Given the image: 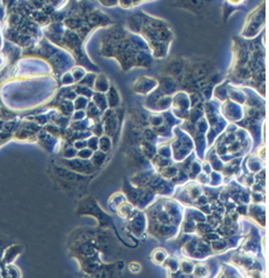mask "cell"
<instances>
[{
	"label": "cell",
	"mask_w": 269,
	"mask_h": 278,
	"mask_svg": "<svg viewBox=\"0 0 269 278\" xmlns=\"http://www.w3.org/2000/svg\"><path fill=\"white\" fill-rule=\"evenodd\" d=\"M129 29L134 33H142L147 46L156 58H164L168 54L173 34L169 25L162 20L147 16L144 13H136L128 19Z\"/></svg>",
	"instance_id": "1"
},
{
	"label": "cell",
	"mask_w": 269,
	"mask_h": 278,
	"mask_svg": "<svg viewBox=\"0 0 269 278\" xmlns=\"http://www.w3.org/2000/svg\"><path fill=\"white\" fill-rule=\"evenodd\" d=\"M78 216H94L98 219L100 226L102 228L107 227H113V219H112L109 214H106L103 210L100 208V205L97 204L96 200H94L93 197H84L80 201L79 206L77 209ZM115 229V228H114Z\"/></svg>",
	"instance_id": "2"
},
{
	"label": "cell",
	"mask_w": 269,
	"mask_h": 278,
	"mask_svg": "<svg viewBox=\"0 0 269 278\" xmlns=\"http://www.w3.org/2000/svg\"><path fill=\"white\" fill-rule=\"evenodd\" d=\"M57 163L58 165H61V167H64L73 172L84 174V176L96 171V168L94 167L89 160H81L79 158H74L71 160L60 159V161H57Z\"/></svg>",
	"instance_id": "3"
},
{
	"label": "cell",
	"mask_w": 269,
	"mask_h": 278,
	"mask_svg": "<svg viewBox=\"0 0 269 278\" xmlns=\"http://www.w3.org/2000/svg\"><path fill=\"white\" fill-rule=\"evenodd\" d=\"M260 25H264V8L259 13V7L255 10L252 14L249 16L248 22H246L245 29L243 31V35L246 38H252L260 31Z\"/></svg>",
	"instance_id": "4"
},
{
	"label": "cell",
	"mask_w": 269,
	"mask_h": 278,
	"mask_svg": "<svg viewBox=\"0 0 269 278\" xmlns=\"http://www.w3.org/2000/svg\"><path fill=\"white\" fill-rule=\"evenodd\" d=\"M128 226L130 231H132L133 235L141 236L146 229V218L143 216L140 210L133 211L131 216L128 218Z\"/></svg>",
	"instance_id": "5"
},
{
	"label": "cell",
	"mask_w": 269,
	"mask_h": 278,
	"mask_svg": "<svg viewBox=\"0 0 269 278\" xmlns=\"http://www.w3.org/2000/svg\"><path fill=\"white\" fill-rule=\"evenodd\" d=\"M158 86H159L158 80L150 79L147 77H142L137 80L136 83H134L133 90L138 94L146 95V94L153 91Z\"/></svg>",
	"instance_id": "6"
},
{
	"label": "cell",
	"mask_w": 269,
	"mask_h": 278,
	"mask_svg": "<svg viewBox=\"0 0 269 278\" xmlns=\"http://www.w3.org/2000/svg\"><path fill=\"white\" fill-rule=\"evenodd\" d=\"M23 252V246L20 244H13L10 248H7L4 257L0 261V264H11L14 262V260L19 257V255Z\"/></svg>",
	"instance_id": "7"
},
{
	"label": "cell",
	"mask_w": 269,
	"mask_h": 278,
	"mask_svg": "<svg viewBox=\"0 0 269 278\" xmlns=\"http://www.w3.org/2000/svg\"><path fill=\"white\" fill-rule=\"evenodd\" d=\"M2 278H22V272L15 264H0Z\"/></svg>",
	"instance_id": "8"
},
{
	"label": "cell",
	"mask_w": 269,
	"mask_h": 278,
	"mask_svg": "<svg viewBox=\"0 0 269 278\" xmlns=\"http://www.w3.org/2000/svg\"><path fill=\"white\" fill-rule=\"evenodd\" d=\"M106 100H107V105H109L110 109H115V107L120 106L121 104V97L119 95L118 90H116L114 86H110V89H109V94H107L106 96Z\"/></svg>",
	"instance_id": "9"
},
{
	"label": "cell",
	"mask_w": 269,
	"mask_h": 278,
	"mask_svg": "<svg viewBox=\"0 0 269 278\" xmlns=\"http://www.w3.org/2000/svg\"><path fill=\"white\" fill-rule=\"evenodd\" d=\"M110 81L107 80L106 75L104 74H100L98 77L96 78V81H95V84H94V89H95L96 92H102L104 94L106 91H109L110 89Z\"/></svg>",
	"instance_id": "10"
},
{
	"label": "cell",
	"mask_w": 269,
	"mask_h": 278,
	"mask_svg": "<svg viewBox=\"0 0 269 278\" xmlns=\"http://www.w3.org/2000/svg\"><path fill=\"white\" fill-rule=\"evenodd\" d=\"M93 101H94V104H95L98 109L101 110L102 113H104V112L109 109V105H107V100H106V96L104 95V94L102 92H94L93 95Z\"/></svg>",
	"instance_id": "11"
},
{
	"label": "cell",
	"mask_w": 269,
	"mask_h": 278,
	"mask_svg": "<svg viewBox=\"0 0 269 278\" xmlns=\"http://www.w3.org/2000/svg\"><path fill=\"white\" fill-rule=\"evenodd\" d=\"M105 159H106L105 153H103V152H101V151H96V152H94V154L91 158V163L96 169H98V168H101L103 164H104Z\"/></svg>",
	"instance_id": "12"
},
{
	"label": "cell",
	"mask_w": 269,
	"mask_h": 278,
	"mask_svg": "<svg viewBox=\"0 0 269 278\" xmlns=\"http://www.w3.org/2000/svg\"><path fill=\"white\" fill-rule=\"evenodd\" d=\"M111 147H112V142L109 136L103 134L101 138H98V149H100L103 153H107V152L111 150Z\"/></svg>",
	"instance_id": "13"
},
{
	"label": "cell",
	"mask_w": 269,
	"mask_h": 278,
	"mask_svg": "<svg viewBox=\"0 0 269 278\" xmlns=\"http://www.w3.org/2000/svg\"><path fill=\"white\" fill-rule=\"evenodd\" d=\"M116 212L119 213L120 217L122 218H129L130 216H131L132 212H133V208L132 205L130 203H127V202H124L123 204H121L118 209H116Z\"/></svg>",
	"instance_id": "14"
},
{
	"label": "cell",
	"mask_w": 269,
	"mask_h": 278,
	"mask_svg": "<svg viewBox=\"0 0 269 278\" xmlns=\"http://www.w3.org/2000/svg\"><path fill=\"white\" fill-rule=\"evenodd\" d=\"M13 244H14V242H13L11 237L0 234V261H2L6 249L10 248V246Z\"/></svg>",
	"instance_id": "15"
},
{
	"label": "cell",
	"mask_w": 269,
	"mask_h": 278,
	"mask_svg": "<svg viewBox=\"0 0 269 278\" xmlns=\"http://www.w3.org/2000/svg\"><path fill=\"white\" fill-rule=\"evenodd\" d=\"M96 78H97V75L95 73H88L84 75V78L81 80V81H79L77 84H79V86H82V87L94 89V84H95Z\"/></svg>",
	"instance_id": "16"
},
{
	"label": "cell",
	"mask_w": 269,
	"mask_h": 278,
	"mask_svg": "<svg viewBox=\"0 0 269 278\" xmlns=\"http://www.w3.org/2000/svg\"><path fill=\"white\" fill-rule=\"evenodd\" d=\"M167 258H168V253L164 249H156L154 250V252L152 253V259L154 260L155 263L162 264Z\"/></svg>",
	"instance_id": "17"
},
{
	"label": "cell",
	"mask_w": 269,
	"mask_h": 278,
	"mask_svg": "<svg viewBox=\"0 0 269 278\" xmlns=\"http://www.w3.org/2000/svg\"><path fill=\"white\" fill-rule=\"evenodd\" d=\"M193 273H194V277L196 278H204V277H208L209 269L204 263H197L194 267Z\"/></svg>",
	"instance_id": "18"
},
{
	"label": "cell",
	"mask_w": 269,
	"mask_h": 278,
	"mask_svg": "<svg viewBox=\"0 0 269 278\" xmlns=\"http://www.w3.org/2000/svg\"><path fill=\"white\" fill-rule=\"evenodd\" d=\"M263 168H261V162L258 156H251L249 159V171L251 172H259L261 171Z\"/></svg>",
	"instance_id": "19"
},
{
	"label": "cell",
	"mask_w": 269,
	"mask_h": 278,
	"mask_svg": "<svg viewBox=\"0 0 269 278\" xmlns=\"http://www.w3.org/2000/svg\"><path fill=\"white\" fill-rule=\"evenodd\" d=\"M73 89L75 94H77L78 96H82V97H86V98H91L93 97L94 95V91L93 89L91 88H87V87H82V86H79V84H77V86H73Z\"/></svg>",
	"instance_id": "20"
},
{
	"label": "cell",
	"mask_w": 269,
	"mask_h": 278,
	"mask_svg": "<svg viewBox=\"0 0 269 278\" xmlns=\"http://www.w3.org/2000/svg\"><path fill=\"white\" fill-rule=\"evenodd\" d=\"M112 202H113V205H111V208L113 209L114 211H116V209H118L121 204H123L125 202L124 195L122 194V193H116V194L112 195L111 200H110V203H112Z\"/></svg>",
	"instance_id": "21"
},
{
	"label": "cell",
	"mask_w": 269,
	"mask_h": 278,
	"mask_svg": "<svg viewBox=\"0 0 269 278\" xmlns=\"http://www.w3.org/2000/svg\"><path fill=\"white\" fill-rule=\"evenodd\" d=\"M88 104H89L88 98L82 97V96H78L77 98H75L74 103H73L75 111H83V110H86Z\"/></svg>",
	"instance_id": "22"
},
{
	"label": "cell",
	"mask_w": 269,
	"mask_h": 278,
	"mask_svg": "<svg viewBox=\"0 0 269 278\" xmlns=\"http://www.w3.org/2000/svg\"><path fill=\"white\" fill-rule=\"evenodd\" d=\"M194 267H195L194 262H193L190 259H185L181 262L182 272L185 273V275H190V273H192L193 270H194Z\"/></svg>",
	"instance_id": "23"
},
{
	"label": "cell",
	"mask_w": 269,
	"mask_h": 278,
	"mask_svg": "<svg viewBox=\"0 0 269 278\" xmlns=\"http://www.w3.org/2000/svg\"><path fill=\"white\" fill-rule=\"evenodd\" d=\"M162 264H163V266L165 268L170 269V270H171V272L178 271L179 262H178L177 259H174V258H167V259H165V261Z\"/></svg>",
	"instance_id": "24"
},
{
	"label": "cell",
	"mask_w": 269,
	"mask_h": 278,
	"mask_svg": "<svg viewBox=\"0 0 269 278\" xmlns=\"http://www.w3.org/2000/svg\"><path fill=\"white\" fill-rule=\"evenodd\" d=\"M78 151L74 149L72 145H67V147H65L64 151H63V159L66 160H71L77 158Z\"/></svg>",
	"instance_id": "25"
},
{
	"label": "cell",
	"mask_w": 269,
	"mask_h": 278,
	"mask_svg": "<svg viewBox=\"0 0 269 278\" xmlns=\"http://www.w3.org/2000/svg\"><path fill=\"white\" fill-rule=\"evenodd\" d=\"M71 74H72L74 81L78 83L84 78V75H86V71H84V69H82V67H74Z\"/></svg>",
	"instance_id": "26"
},
{
	"label": "cell",
	"mask_w": 269,
	"mask_h": 278,
	"mask_svg": "<svg viewBox=\"0 0 269 278\" xmlns=\"http://www.w3.org/2000/svg\"><path fill=\"white\" fill-rule=\"evenodd\" d=\"M227 246H228V242L218 239L212 243V250L216 251V252H221V251L225 250Z\"/></svg>",
	"instance_id": "27"
},
{
	"label": "cell",
	"mask_w": 269,
	"mask_h": 278,
	"mask_svg": "<svg viewBox=\"0 0 269 278\" xmlns=\"http://www.w3.org/2000/svg\"><path fill=\"white\" fill-rule=\"evenodd\" d=\"M61 82H62V86H67V87L73 86V84L75 83L71 72H67V73L63 74V77L61 79Z\"/></svg>",
	"instance_id": "28"
},
{
	"label": "cell",
	"mask_w": 269,
	"mask_h": 278,
	"mask_svg": "<svg viewBox=\"0 0 269 278\" xmlns=\"http://www.w3.org/2000/svg\"><path fill=\"white\" fill-rule=\"evenodd\" d=\"M87 147L93 152H96L98 150V138L95 136H92L87 139Z\"/></svg>",
	"instance_id": "29"
},
{
	"label": "cell",
	"mask_w": 269,
	"mask_h": 278,
	"mask_svg": "<svg viewBox=\"0 0 269 278\" xmlns=\"http://www.w3.org/2000/svg\"><path fill=\"white\" fill-rule=\"evenodd\" d=\"M94 152L89 149H83L81 151H78L77 158L81 159V160H91V158L93 156Z\"/></svg>",
	"instance_id": "30"
},
{
	"label": "cell",
	"mask_w": 269,
	"mask_h": 278,
	"mask_svg": "<svg viewBox=\"0 0 269 278\" xmlns=\"http://www.w3.org/2000/svg\"><path fill=\"white\" fill-rule=\"evenodd\" d=\"M72 146L74 147L77 151H81L87 147V139H80V141L74 142Z\"/></svg>",
	"instance_id": "31"
},
{
	"label": "cell",
	"mask_w": 269,
	"mask_h": 278,
	"mask_svg": "<svg viewBox=\"0 0 269 278\" xmlns=\"http://www.w3.org/2000/svg\"><path fill=\"white\" fill-rule=\"evenodd\" d=\"M86 111H75L72 114V120L73 121H82L86 119Z\"/></svg>",
	"instance_id": "32"
},
{
	"label": "cell",
	"mask_w": 269,
	"mask_h": 278,
	"mask_svg": "<svg viewBox=\"0 0 269 278\" xmlns=\"http://www.w3.org/2000/svg\"><path fill=\"white\" fill-rule=\"evenodd\" d=\"M129 268H130V271L138 272V271H141L142 266L138 262H131V263L129 264Z\"/></svg>",
	"instance_id": "33"
},
{
	"label": "cell",
	"mask_w": 269,
	"mask_h": 278,
	"mask_svg": "<svg viewBox=\"0 0 269 278\" xmlns=\"http://www.w3.org/2000/svg\"><path fill=\"white\" fill-rule=\"evenodd\" d=\"M212 168H211V165H210L209 164V162H204L203 163V173H205V174H207V173H211L212 172V170H211Z\"/></svg>",
	"instance_id": "34"
},
{
	"label": "cell",
	"mask_w": 269,
	"mask_h": 278,
	"mask_svg": "<svg viewBox=\"0 0 269 278\" xmlns=\"http://www.w3.org/2000/svg\"><path fill=\"white\" fill-rule=\"evenodd\" d=\"M121 7L123 8H131L132 7V2H119Z\"/></svg>",
	"instance_id": "35"
},
{
	"label": "cell",
	"mask_w": 269,
	"mask_h": 278,
	"mask_svg": "<svg viewBox=\"0 0 269 278\" xmlns=\"http://www.w3.org/2000/svg\"><path fill=\"white\" fill-rule=\"evenodd\" d=\"M101 4L103 6H106V7H111V6H115L116 4H119L118 2H101Z\"/></svg>",
	"instance_id": "36"
},
{
	"label": "cell",
	"mask_w": 269,
	"mask_h": 278,
	"mask_svg": "<svg viewBox=\"0 0 269 278\" xmlns=\"http://www.w3.org/2000/svg\"><path fill=\"white\" fill-rule=\"evenodd\" d=\"M4 124H5V121L0 120V131H2L3 128H4Z\"/></svg>",
	"instance_id": "37"
},
{
	"label": "cell",
	"mask_w": 269,
	"mask_h": 278,
	"mask_svg": "<svg viewBox=\"0 0 269 278\" xmlns=\"http://www.w3.org/2000/svg\"><path fill=\"white\" fill-rule=\"evenodd\" d=\"M0 278H2V273H0Z\"/></svg>",
	"instance_id": "38"
}]
</instances>
